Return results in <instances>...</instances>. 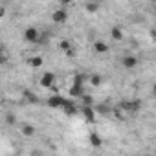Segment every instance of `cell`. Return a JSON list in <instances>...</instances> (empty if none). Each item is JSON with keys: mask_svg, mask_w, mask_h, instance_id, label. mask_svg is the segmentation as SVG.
I'll list each match as a JSON object with an SVG mask.
<instances>
[{"mask_svg": "<svg viewBox=\"0 0 156 156\" xmlns=\"http://www.w3.org/2000/svg\"><path fill=\"white\" fill-rule=\"evenodd\" d=\"M66 101H68V99H64L61 94H55V96H51V98L48 99V107H51V108H62V107L66 105Z\"/></svg>", "mask_w": 156, "mask_h": 156, "instance_id": "obj_1", "label": "cell"}, {"mask_svg": "<svg viewBox=\"0 0 156 156\" xmlns=\"http://www.w3.org/2000/svg\"><path fill=\"white\" fill-rule=\"evenodd\" d=\"M55 75L51 73V72H44L42 73V77H41V85L44 87V88H53L55 85Z\"/></svg>", "mask_w": 156, "mask_h": 156, "instance_id": "obj_2", "label": "cell"}, {"mask_svg": "<svg viewBox=\"0 0 156 156\" xmlns=\"http://www.w3.org/2000/svg\"><path fill=\"white\" fill-rule=\"evenodd\" d=\"M24 39H26L28 42H37V41H39V30L33 28V26L26 28V30H24Z\"/></svg>", "mask_w": 156, "mask_h": 156, "instance_id": "obj_3", "label": "cell"}, {"mask_svg": "<svg viewBox=\"0 0 156 156\" xmlns=\"http://www.w3.org/2000/svg\"><path fill=\"white\" fill-rule=\"evenodd\" d=\"M119 108H123V110H127V112H136V110L140 108V101H138V99H134V101H121Z\"/></svg>", "mask_w": 156, "mask_h": 156, "instance_id": "obj_4", "label": "cell"}, {"mask_svg": "<svg viewBox=\"0 0 156 156\" xmlns=\"http://www.w3.org/2000/svg\"><path fill=\"white\" fill-rule=\"evenodd\" d=\"M51 19H53V22H57V24H62V22H66V19H68V13H66L64 9H55V11H53V15H51Z\"/></svg>", "mask_w": 156, "mask_h": 156, "instance_id": "obj_5", "label": "cell"}, {"mask_svg": "<svg viewBox=\"0 0 156 156\" xmlns=\"http://www.w3.org/2000/svg\"><path fill=\"white\" fill-rule=\"evenodd\" d=\"M88 140H90V145H92V147H96V149L103 145V138H101V136H99L98 132H90Z\"/></svg>", "mask_w": 156, "mask_h": 156, "instance_id": "obj_6", "label": "cell"}, {"mask_svg": "<svg viewBox=\"0 0 156 156\" xmlns=\"http://www.w3.org/2000/svg\"><path fill=\"white\" fill-rule=\"evenodd\" d=\"M121 62H123L125 68H134V66L138 64V59H136L134 55H125V57L121 59Z\"/></svg>", "mask_w": 156, "mask_h": 156, "instance_id": "obj_7", "label": "cell"}, {"mask_svg": "<svg viewBox=\"0 0 156 156\" xmlns=\"http://www.w3.org/2000/svg\"><path fill=\"white\" fill-rule=\"evenodd\" d=\"M62 110H64L66 116H75V114H77V107H75L73 101H66V105L62 107Z\"/></svg>", "mask_w": 156, "mask_h": 156, "instance_id": "obj_8", "label": "cell"}, {"mask_svg": "<svg viewBox=\"0 0 156 156\" xmlns=\"http://www.w3.org/2000/svg\"><path fill=\"white\" fill-rule=\"evenodd\" d=\"M83 116L87 118V121H90V123H94L96 121V112H94V108L92 107H83Z\"/></svg>", "mask_w": 156, "mask_h": 156, "instance_id": "obj_9", "label": "cell"}, {"mask_svg": "<svg viewBox=\"0 0 156 156\" xmlns=\"http://www.w3.org/2000/svg\"><path fill=\"white\" fill-rule=\"evenodd\" d=\"M70 96H72V98H83V96H85L83 87H81V85H72V88H70Z\"/></svg>", "mask_w": 156, "mask_h": 156, "instance_id": "obj_10", "label": "cell"}, {"mask_svg": "<svg viewBox=\"0 0 156 156\" xmlns=\"http://www.w3.org/2000/svg\"><path fill=\"white\" fill-rule=\"evenodd\" d=\"M94 50L98 53H105V51H108V44H105L103 41H96L94 42Z\"/></svg>", "mask_w": 156, "mask_h": 156, "instance_id": "obj_11", "label": "cell"}, {"mask_svg": "<svg viewBox=\"0 0 156 156\" xmlns=\"http://www.w3.org/2000/svg\"><path fill=\"white\" fill-rule=\"evenodd\" d=\"M110 37H112L114 41H121V39H123V31H121V28L114 26V28L110 30Z\"/></svg>", "mask_w": 156, "mask_h": 156, "instance_id": "obj_12", "label": "cell"}, {"mask_svg": "<svg viewBox=\"0 0 156 156\" xmlns=\"http://www.w3.org/2000/svg\"><path fill=\"white\" fill-rule=\"evenodd\" d=\"M88 79V75H83V73H75L73 75V85H81L85 87V81Z\"/></svg>", "mask_w": 156, "mask_h": 156, "instance_id": "obj_13", "label": "cell"}, {"mask_svg": "<svg viewBox=\"0 0 156 156\" xmlns=\"http://www.w3.org/2000/svg\"><path fill=\"white\" fill-rule=\"evenodd\" d=\"M88 81H90V85H92V87H99V85H101V81H103V77H101L99 73H92V75L88 77Z\"/></svg>", "mask_w": 156, "mask_h": 156, "instance_id": "obj_14", "label": "cell"}, {"mask_svg": "<svg viewBox=\"0 0 156 156\" xmlns=\"http://www.w3.org/2000/svg\"><path fill=\"white\" fill-rule=\"evenodd\" d=\"M28 62H30V64H31L33 68H41L44 61H42V57H41V55H35V57H31V59H30Z\"/></svg>", "mask_w": 156, "mask_h": 156, "instance_id": "obj_15", "label": "cell"}, {"mask_svg": "<svg viewBox=\"0 0 156 156\" xmlns=\"http://www.w3.org/2000/svg\"><path fill=\"white\" fill-rule=\"evenodd\" d=\"M24 98H26V101H30L31 105H35V103H39V98H37L35 94H31V92H28V90L24 92Z\"/></svg>", "mask_w": 156, "mask_h": 156, "instance_id": "obj_16", "label": "cell"}, {"mask_svg": "<svg viewBox=\"0 0 156 156\" xmlns=\"http://www.w3.org/2000/svg\"><path fill=\"white\" fill-rule=\"evenodd\" d=\"M22 134L24 136H33L35 134V127L33 125H24L22 127Z\"/></svg>", "mask_w": 156, "mask_h": 156, "instance_id": "obj_17", "label": "cell"}, {"mask_svg": "<svg viewBox=\"0 0 156 156\" xmlns=\"http://www.w3.org/2000/svg\"><path fill=\"white\" fill-rule=\"evenodd\" d=\"M85 8H87V11H88V13H96V11L99 9V4H98V2H88Z\"/></svg>", "mask_w": 156, "mask_h": 156, "instance_id": "obj_18", "label": "cell"}, {"mask_svg": "<svg viewBox=\"0 0 156 156\" xmlns=\"http://www.w3.org/2000/svg\"><path fill=\"white\" fill-rule=\"evenodd\" d=\"M81 101H83V105H85V107H92V103H94V98L85 94V96L81 98Z\"/></svg>", "mask_w": 156, "mask_h": 156, "instance_id": "obj_19", "label": "cell"}, {"mask_svg": "<svg viewBox=\"0 0 156 156\" xmlns=\"http://www.w3.org/2000/svg\"><path fill=\"white\" fill-rule=\"evenodd\" d=\"M59 48H61V50H64V51H68V50L72 48V44H70V41H66V39H64V41H61V42H59Z\"/></svg>", "mask_w": 156, "mask_h": 156, "instance_id": "obj_20", "label": "cell"}, {"mask_svg": "<svg viewBox=\"0 0 156 156\" xmlns=\"http://www.w3.org/2000/svg\"><path fill=\"white\" fill-rule=\"evenodd\" d=\"M98 112H101V114H108V112H110V107H107V105H99V107H98Z\"/></svg>", "mask_w": 156, "mask_h": 156, "instance_id": "obj_21", "label": "cell"}, {"mask_svg": "<svg viewBox=\"0 0 156 156\" xmlns=\"http://www.w3.org/2000/svg\"><path fill=\"white\" fill-rule=\"evenodd\" d=\"M66 55H68V57H72V55H75V50H73V48H70V50L66 51Z\"/></svg>", "mask_w": 156, "mask_h": 156, "instance_id": "obj_22", "label": "cell"}, {"mask_svg": "<svg viewBox=\"0 0 156 156\" xmlns=\"http://www.w3.org/2000/svg\"><path fill=\"white\" fill-rule=\"evenodd\" d=\"M151 37H152V39H156V30H152V31H151Z\"/></svg>", "mask_w": 156, "mask_h": 156, "instance_id": "obj_23", "label": "cell"}, {"mask_svg": "<svg viewBox=\"0 0 156 156\" xmlns=\"http://www.w3.org/2000/svg\"><path fill=\"white\" fill-rule=\"evenodd\" d=\"M31 156H42V154H41V152H39V151H35V152H33V154H31Z\"/></svg>", "mask_w": 156, "mask_h": 156, "instance_id": "obj_24", "label": "cell"}, {"mask_svg": "<svg viewBox=\"0 0 156 156\" xmlns=\"http://www.w3.org/2000/svg\"><path fill=\"white\" fill-rule=\"evenodd\" d=\"M152 92H154V94H156V83H154V87H152Z\"/></svg>", "mask_w": 156, "mask_h": 156, "instance_id": "obj_25", "label": "cell"}]
</instances>
